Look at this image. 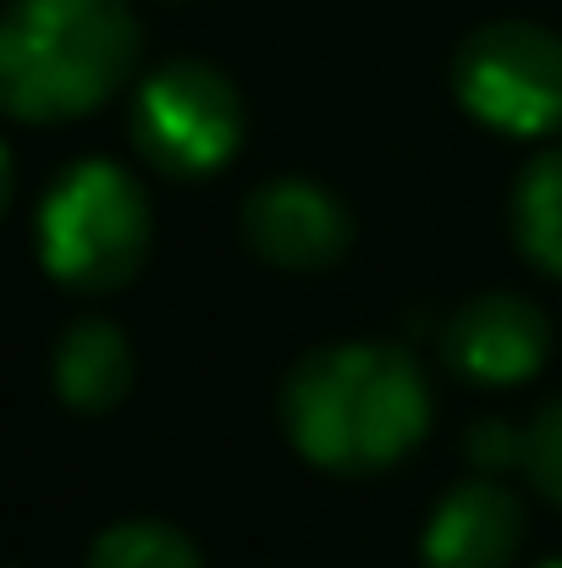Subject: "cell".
I'll list each match as a JSON object with an SVG mask.
<instances>
[{"mask_svg":"<svg viewBox=\"0 0 562 568\" xmlns=\"http://www.w3.org/2000/svg\"><path fill=\"white\" fill-rule=\"evenodd\" d=\"M287 442L326 475H380L430 430V381L397 343L309 348L276 397Z\"/></svg>","mask_w":562,"mask_h":568,"instance_id":"obj_1","label":"cell"},{"mask_svg":"<svg viewBox=\"0 0 562 568\" xmlns=\"http://www.w3.org/2000/svg\"><path fill=\"white\" fill-rule=\"evenodd\" d=\"M127 0H6L0 6V111L55 128L116 100L139 67Z\"/></svg>","mask_w":562,"mask_h":568,"instance_id":"obj_2","label":"cell"},{"mask_svg":"<svg viewBox=\"0 0 562 568\" xmlns=\"http://www.w3.org/2000/svg\"><path fill=\"white\" fill-rule=\"evenodd\" d=\"M39 260L72 293L127 287L155 243L150 193L116 161H72L39 199Z\"/></svg>","mask_w":562,"mask_h":568,"instance_id":"obj_3","label":"cell"},{"mask_svg":"<svg viewBox=\"0 0 562 568\" xmlns=\"http://www.w3.org/2000/svg\"><path fill=\"white\" fill-rule=\"evenodd\" d=\"M458 105L508 139H541L562 128V39L541 22H486L452 55Z\"/></svg>","mask_w":562,"mask_h":568,"instance_id":"obj_4","label":"cell"},{"mask_svg":"<svg viewBox=\"0 0 562 568\" xmlns=\"http://www.w3.org/2000/svg\"><path fill=\"white\" fill-rule=\"evenodd\" d=\"M127 128H133V150L155 172L193 183V178L221 172L237 155V144H243V94L221 67L177 55V61L155 67L139 83Z\"/></svg>","mask_w":562,"mask_h":568,"instance_id":"obj_5","label":"cell"},{"mask_svg":"<svg viewBox=\"0 0 562 568\" xmlns=\"http://www.w3.org/2000/svg\"><path fill=\"white\" fill-rule=\"evenodd\" d=\"M237 232L254 260L276 271H331L354 248V215L348 204L320 183L276 178L243 199Z\"/></svg>","mask_w":562,"mask_h":568,"instance_id":"obj_6","label":"cell"},{"mask_svg":"<svg viewBox=\"0 0 562 568\" xmlns=\"http://www.w3.org/2000/svg\"><path fill=\"white\" fill-rule=\"evenodd\" d=\"M552 354V321L519 293L463 298L441 326V365L474 386H519Z\"/></svg>","mask_w":562,"mask_h":568,"instance_id":"obj_7","label":"cell"},{"mask_svg":"<svg viewBox=\"0 0 562 568\" xmlns=\"http://www.w3.org/2000/svg\"><path fill=\"white\" fill-rule=\"evenodd\" d=\"M519 547H524V503L502 480L469 475L430 508L419 558L425 568H513Z\"/></svg>","mask_w":562,"mask_h":568,"instance_id":"obj_8","label":"cell"},{"mask_svg":"<svg viewBox=\"0 0 562 568\" xmlns=\"http://www.w3.org/2000/svg\"><path fill=\"white\" fill-rule=\"evenodd\" d=\"M50 376H55V392H61L67 408L111 414L133 392V348H127L122 326H111L100 315H83L61 332Z\"/></svg>","mask_w":562,"mask_h":568,"instance_id":"obj_9","label":"cell"},{"mask_svg":"<svg viewBox=\"0 0 562 568\" xmlns=\"http://www.w3.org/2000/svg\"><path fill=\"white\" fill-rule=\"evenodd\" d=\"M513 237L535 271L562 282V144L530 161L513 183Z\"/></svg>","mask_w":562,"mask_h":568,"instance_id":"obj_10","label":"cell"},{"mask_svg":"<svg viewBox=\"0 0 562 568\" xmlns=\"http://www.w3.org/2000/svg\"><path fill=\"white\" fill-rule=\"evenodd\" d=\"M83 568H204L198 547L161 519H122L94 536Z\"/></svg>","mask_w":562,"mask_h":568,"instance_id":"obj_11","label":"cell"},{"mask_svg":"<svg viewBox=\"0 0 562 568\" xmlns=\"http://www.w3.org/2000/svg\"><path fill=\"white\" fill-rule=\"evenodd\" d=\"M519 464H524L530 486H535L546 503L562 508V397L546 403V408L524 425V453H519Z\"/></svg>","mask_w":562,"mask_h":568,"instance_id":"obj_12","label":"cell"},{"mask_svg":"<svg viewBox=\"0 0 562 568\" xmlns=\"http://www.w3.org/2000/svg\"><path fill=\"white\" fill-rule=\"evenodd\" d=\"M519 453H524V430H513V425H502V419H486V425L469 430V458H474L480 469L513 464Z\"/></svg>","mask_w":562,"mask_h":568,"instance_id":"obj_13","label":"cell"},{"mask_svg":"<svg viewBox=\"0 0 562 568\" xmlns=\"http://www.w3.org/2000/svg\"><path fill=\"white\" fill-rule=\"evenodd\" d=\"M11 189H17V178H11V155H6V144H0V221H6V210H11Z\"/></svg>","mask_w":562,"mask_h":568,"instance_id":"obj_14","label":"cell"},{"mask_svg":"<svg viewBox=\"0 0 562 568\" xmlns=\"http://www.w3.org/2000/svg\"><path fill=\"white\" fill-rule=\"evenodd\" d=\"M541 568H562V558H558V564H541Z\"/></svg>","mask_w":562,"mask_h":568,"instance_id":"obj_15","label":"cell"},{"mask_svg":"<svg viewBox=\"0 0 562 568\" xmlns=\"http://www.w3.org/2000/svg\"><path fill=\"white\" fill-rule=\"evenodd\" d=\"M0 568H11V564H0Z\"/></svg>","mask_w":562,"mask_h":568,"instance_id":"obj_16","label":"cell"}]
</instances>
